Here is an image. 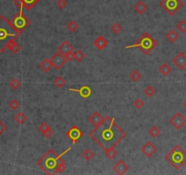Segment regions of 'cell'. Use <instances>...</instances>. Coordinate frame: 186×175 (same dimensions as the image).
<instances>
[{
  "label": "cell",
  "mask_w": 186,
  "mask_h": 175,
  "mask_svg": "<svg viewBox=\"0 0 186 175\" xmlns=\"http://www.w3.org/2000/svg\"><path fill=\"white\" fill-rule=\"evenodd\" d=\"M159 72L162 76L166 77V76H168L172 72V67H170L169 64L163 63L162 65H160V67H159Z\"/></svg>",
  "instance_id": "23"
},
{
  "label": "cell",
  "mask_w": 186,
  "mask_h": 175,
  "mask_svg": "<svg viewBox=\"0 0 186 175\" xmlns=\"http://www.w3.org/2000/svg\"><path fill=\"white\" fill-rule=\"evenodd\" d=\"M18 34L14 28L10 20H7L5 16H0V52L4 53L7 49L9 42L16 40L19 38Z\"/></svg>",
  "instance_id": "2"
},
{
  "label": "cell",
  "mask_w": 186,
  "mask_h": 175,
  "mask_svg": "<svg viewBox=\"0 0 186 175\" xmlns=\"http://www.w3.org/2000/svg\"><path fill=\"white\" fill-rule=\"evenodd\" d=\"M94 46L99 49V50H103L107 46H108V40L105 38H103L102 36H100L99 38H97L94 42H93Z\"/></svg>",
  "instance_id": "17"
},
{
  "label": "cell",
  "mask_w": 186,
  "mask_h": 175,
  "mask_svg": "<svg viewBox=\"0 0 186 175\" xmlns=\"http://www.w3.org/2000/svg\"><path fill=\"white\" fill-rule=\"evenodd\" d=\"M65 58H66L67 61H72V60H74V54H73V51L67 53V54L65 55Z\"/></svg>",
  "instance_id": "43"
},
{
  "label": "cell",
  "mask_w": 186,
  "mask_h": 175,
  "mask_svg": "<svg viewBox=\"0 0 186 175\" xmlns=\"http://www.w3.org/2000/svg\"><path fill=\"white\" fill-rule=\"evenodd\" d=\"M117 154H118V152L115 150L114 148L108 149V150H105V155H106L107 158L109 159V160H113L117 156Z\"/></svg>",
  "instance_id": "30"
},
{
  "label": "cell",
  "mask_w": 186,
  "mask_h": 175,
  "mask_svg": "<svg viewBox=\"0 0 186 175\" xmlns=\"http://www.w3.org/2000/svg\"><path fill=\"white\" fill-rule=\"evenodd\" d=\"M104 120V118L98 112V111H94L92 114L90 116V118H89V121L94 125V126H98V125H100L102 121Z\"/></svg>",
  "instance_id": "16"
},
{
  "label": "cell",
  "mask_w": 186,
  "mask_h": 175,
  "mask_svg": "<svg viewBox=\"0 0 186 175\" xmlns=\"http://www.w3.org/2000/svg\"><path fill=\"white\" fill-rule=\"evenodd\" d=\"M65 170H66V162H65V161L62 160V158H60L58 165H57V168L55 170V174L56 173H62L63 172H65Z\"/></svg>",
  "instance_id": "25"
},
{
  "label": "cell",
  "mask_w": 186,
  "mask_h": 175,
  "mask_svg": "<svg viewBox=\"0 0 186 175\" xmlns=\"http://www.w3.org/2000/svg\"><path fill=\"white\" fill-rule=\"evenodd\" d=\"M110 30L112 31V33H114L115 35H117V34H119L120 31L122 30V27L120 26L119 23H114L111 27H110Z\"/></svg>",
  "instance_id": "35"
},
{
  "label": "cell",
  "mask_w": 186,
  "mask_h": 175,
  "mask_svg": "<svg viewBox=\"0 0 186 175\" xmlns=\"http://www.w3.org/2000/svg\"><path fill=\"white\" fill-rule=\"evenodd\" d=\"M10 23L12 24L14 28L18 34H22V32L31 25V20L25 16L23 13V8H19V12L16 14L14 17L10 20Z\"/></svg>",
  "instance_id": "6"
},
{
  "label": "cell",
  "mask_w": 186,
  "mask_h": 175,
  "mask_svg": "<svg viewBox=\"0 0 186 175\" xmlns=\"http://www.w3.org/2000/svg\"><path fill=\"white\" fill-rule=\"evenodd\" d=\"M173 63L179 69L183 70L186 67V55L184 52H179L173 58Z\"/></svg>",
  "instance_id": "13"
},
{
  "label": "cell",
  "mask_w": 186,
  "mask_h": 175,
  "mask_svg": "<svg viewBox=\"0 0 186 175\" xmlns=\"http://www.w3.org/2000/svg\"><path fill=\"white\" fill-rule=\"evenodd\" d=\"M134 10H135V12H137V13L140 14V15H143L148 10V6H147L143 1L140 0V1H138L135 4Z\"/></svg>",
  "instance_id": "18"
},
{
  "label": "cell",
  "mask_w": 186,
  "mask_h": 175,
  "mask_svg": "<svg viewBox=\"0 0 186 175\" xmlns=\"http://www.w3.org/2000/svg\"><path fill=\"white\" fill-rule=\"evenodd\" d=\"M70 150H71V147L60 154H57V152H55L52 149H50L44 154V156H42L38 161L37 164L47 174H55V170L57 168L59 159L62 158V156L66 154L67 152H68Z\"/></svg>",
  "instance_id": "3"
},
{
  "label": "cell",
  "mask_w": 186,
  "mask_h": 175,
  "mask_svg": "<svg viewBox=\"0 0 186 175\" xmlns=\"http://www.w3.org/2000/svg\"><path fill=\"white\" fill-rule=\"evenodd\" d=\"M40 68L44 71V72L48 73V72H49V71L51 70V68L53 67V65H52L50 59H49V58H45V59L40 63Z\"/></svg>",
  "instance_id": "19"
},
{
  "label": "cell",
  "mask_w": 186,
  "mask_h": 175,
  "mask_svg": "<svg viewBox=\"0 0 186 175\" xmlns=\"http://www.w3.org/2000/svg\"><path fill=\"white\" fill-rule=\"evenodd\" d=\"M50 60H51V63H52V65H53V67L55 69H57V70L60 69L61 67L66 64L67 61V58H65V56L63 54H61V53L58 52V51L56 52V53L51 57Z\"/></svg>",
  "instance_id": "9"
},
{
  "label": "cell",
  "mask_w": 186,
  "mask_h": 175,
  "mask_svg": "<svg viewBox=\"0 0 186 175\" xmlns=\"http://www.w3.org/2000/svg\"><path fill=\"white\" fill-rule=\"evenodd\" d=\"M184 108H186V100L184 101Z\"/></svg>",
  "instance_id": "44"
},
{
  "label": "cell",
  "mask_w": 186,
  "mask_h": 175,
  "mask_svg": "<svg viewBox=\"0 0 186 175\" xmlns=\"http://www.w3.org/2000/svg\"><path fill=\"white\" fill-rule=\"evenodd\" d=\"M58 51L65 56V55H66L67 53H68V52L74 51V47H73L68 41L65 40L63 41V42L59 45V47L58 48Z\"/></svg>",
  "instance_id": "15"
},
{
  "label": "cell",
  "mask_w": 186,
  "mask_h": 175,
  "mask_svg": "<svg viewBox=\"0 0 186 175\" xmlns=\"http://www.w3.org/2000/svg\"><path fill=\"white\" fill-rule=\"evenodd\" d=\"M14 120L16 121V123H18L19 125H23L26 121H27V116L22 112V111H19L14 118Z\"/></svg>",
  "instance_id": "24"
},
{
  "label": "cell",
  "mask_w": 186,
  "mask_h": 175,
  "mask_svg": "<svg viewBox=\"0 0 186 175\" xmlns=\"http://www.w3.org/2000/svg\"><path fill=\"white\" fill-rule=\"evenodd\" d=\"M130 78L133 80L134 82H137L142 79V74L139 70H133V72L130 74Z\"/></svg>",
  "instance_id": "33"
},
{
  "label": "cell",
  "mask_w": 186,
  "mask_h": 175,
  "mask_svg": "<svg viewBox=\"0 0 186 175\" xmlns=\"http://www.w3.org/2000/svg\"><path fill=\"white\" fill-rule=\"evenodd\" d=\"M133 104H134V107H135V108H138V109H141V108L144 106V101H143L142 99H137L134 100Z\"/></svg>",
  "instance_id": "38"
},
{
  "label": "cell",
  "mask_w": 186,
  "mask_h": 175,
  "mask_svg": "<svg viewBox=\"0 0 186 175\" xmlns=\"http://www.w3.org/2000/svg\"><path fill=\"white\" fill-rule=\"evenodd\" d=\"M83 135H84V132L76 125L72 126L66 132V136L71 140L73 145L76 144L80 140V139L83 137Z\"/></svg>",
  "instance_id": "8"
},
{
  "label": "cell",
  "mask_w": 186,
  "mask_h": 175,
  "mask_svg": "<svg viewBox=\"0 0 186 175\" xmlns=\"http://www.w3.org/2000/svg\"><path fill=\"white\" fill-rule=\"evenodd\" d=\"M165 160L174 169L180 170L186 163V151L180 145H176L169 153L165 155Z\"/></svg>",
  "instance_id": "5"
},
{
  "label": "cell",
  "mask_w": 186,
  "mask_h": 175,
  "mask_svg": "<svg viewBox=\"0 0 186 175\" xmlns=\"http://www.w3.org/2000/svg\"><path fill=\"white\" fill-rule=\"evenodd\" d=\"M160 7L166 11L170 16H174L184 7V2L182 0H161L160 2Z\"/></svg>",
  "instance_id": "7"
},
{
  "label": "cell",
  "mask_w": 186,
  "mask_h": 175,
  "mask_svg": "<svg viewBox=\"0 0 186 175\" xmlns=\"http://www.w3.org/2000/svg\"><path fill=\"white\" fill-rule=\"evenodd\" d=\"M67 29L70 32V33H74L78 30L79 28V24L75 21V20H70L67 24Z\"/></svg>",
  "instance_id": "26"
},
{
  "label": "cell",
  "mask_w": 186,
  "mask_h": 175,
  "mask_svg": "<svg viewBox=\"0 0 186 175\" xmlns=\"http://www.w3.org/2000/svg\"><path fill=\"white\" fill-rule=\"evenodd\" d=\"M9 87L14 90H16L17 89H19L21 87V83L17 79H13L12 81L9 82Z\"/></svg>",
  "instance_id": "34"
},
{
  "label": "cell",
  "mask_w": 186,
  "mask_h": 175,
  "mask_svg": "<svg viewBox=\"0 0 186 175\" xmlns=\"http://www.w3.org/2000/svg\"><path fill=\"white\" fill-rule=\"evenodd\" d=\"M49 128H50V127H49V125L47 122H42L40 126H39V131H40L41 133H43L44 131H46L49 130Z\"/></svg>",
  "instance_id": "39"
},
{
  "label": "cell",
  "mask_w": 186,
  "mask_h": 175,
  "mask_svg": "<svg viewBox=\"0 0 186 175\" xmlns=\"http://www.w3.org/2000/svg\"><path fill=\"white\" fill-rule=\"evenodd\" d=\"M143 93L146 95L148 98H151V97H153L154 95L156 94V90L152 86H148L144 89Z\"/></svg>",
  "instance_id": "29"
},
{
  "label": "cell",
  "mask_w": 186,
  "mask_h": 175,
  "mask_svg": "<svg viewBox=\"0 0 186 175\" xmlns=\"http://www.w3.org/2000/svg\"><path fill=\"white\" fill-rule=\"evenodd\" d=\"M157 46V40L154 38H152V36L149 32H144L133 45L126 46V48H138L142 54L149 55Z\"/></svg>",
  "instance_id": "4"
},
{
  "label": "cell",
  "mask_w": 186,
  "mask_h": 175,
  "mask_svg": "<svg viewBox=\"0 0 186 175\" xmlns=\"http://www.w3.org/2000/svg\"><path fill=\"white\" fill-rule=\"evenodd\" d=\"M66 84V81L65 79H63L61 76H58L55 79L54 81V85L58 88V89H62Z\"/></svg>",
  "instance_id": "28"
},
{
  "label": "cell",
  "mask_w": 186,
  "mask_h": 175,
  "mask_svg": "<svg viewBox=\"0 0 186 175\" xmlns=\"http://www.w3.org/2000/svg\"><path fill=\"white\" fill-rule=\"evenodd\" d=\"M7 49L10 50L14 54H17V53L20 51L21 47H20L19 44H17V43L16 42V40H12L9 42V44H8V46H7Z\"/></svg>",
  "instance_id": "21"
},
{
  "label": "cell",
  "mask_w": 186,
  "mask_h": 175,
  "mask_svg": "<svg viewBox=\"0 0 186 175\" xmlns=\"http://www.w3.org/2000/svg\"><path fill=\"white\" fill-rule=\"evenodd\" d=\"M94 152H93L92 150H91L90 148H87L83 152H82V157L86 160V161H88V162H90L91 159H92L93 157H94Z\"/></svg>",
  "instance_id": "27"
},
{
  "label": "cell",
  "mask_w": 186,
  "mask_h": 175,
  "mask_svg": "<svg viewBox=\"0 0 186 175\" xmlns=\"http://www.w3.org/2000/svg\"><path fill=\"white\" fill-rule=\"evenodd\" d=\"M176 27L178 30H180V32L182 33H185L186 32V21L185 20H181L177 25Z\"/></svg>",
  "instance_id": "36"
},
{
  "label": "cell",
  "mask_w": 186,
  "mask_h": 175,
  "mask_svg": "<svg viewBox=\"0 0 186 175\" xmlns=\"http://www.w3.org/2000/svg\"><path fill=\"white\" fill-rule=\"evenodd\" d=\"M7 130V125L3 122L2 121H0V136L3 134L4 132H6V131Z\"/></svg>",
  "instance_id": "41"
},
{
  "label": "cell",
  "mask_w": 186,
  "mask_h": 175,
  "mask_svg": "<svg viewBox=\"0 0 186 175\" xmlns=\"http://www.w3.org/2000/svg\"><path fill=\"white\" fill-rule=\"evenodd\" d=\"M8 106H9V108H11V109L16 110V109H17V108H19L20 103H19L18 100H16V99H13V100H11V101L8 103Z\"/></svg>",
  "instance_id": "37"
},
{
  "label": "cell",
  "mask_w": 186,
  "mask_h": 175,
  "mask_svg": "<svg viewBox=\"0 0 186 175\" xmlns=\"http://www.w3.org/2000/svg\"><path fill=\"white\" fill-rule=\"evenodd\" d=\"M73 54H74V59L78 62H81L85 58V54L83 53V51L81 49H78V50L74 51Z\"/></svg>",
  "instance_id": "31"
},
{
  "label": "cell",
  "mask_w": 186,
  "mask_h": 175,
  "mask_svg": "<svg viewBox=\"0 0 186 175\" xmlns=\"http://www.w3.org/2000/svg\"><path fill=\"white\" fill-rule=\"evenodd\" d=\"M141 150L147 158H151L157 152V147L151 141H147L146 143L141 148Z\"/></svg>",
  "instance_id": "11"
},
{
  "label": "cell",
  "mask_w": 186,
  "mask_h": 175,
  "mask_svg": "<svg viewBox=\"0 0 186 175\" xmlns=\"http://www.w3.org/2000/svg\"><path fill=\"white\" fill-rule=\"evenodd\" d=\"M165 38L167 39V40L170 41L171 43H174L175 41L179 39V34L175 30L172 29L165 35Z\"/></svg>",
  "instance_id": "22"
},
{
  "label": "cell",
  "mask_w": 186,
  "mask_h": 175,
  "mask_svg": "<svg viewBox=\"0 0 186 175\" xmlns=\"http://www.w3.org/2000/svg\"><path fill=\"white\" fill-rule=\"evenodd\" d=\"M53 133H54L53 131H52V130H51V129L49 128V130H47L46 131H44V132H43L42 134H43V136H44L45 138L49 139V138H50V137H51V136L53 135Z\"/></svg>",
  "instance_id": "42"
},
{
  "label": "cell",
  "mask_w": 186,
  "mask_h": 175,
  "mask_svg": "<svg viewBox=\"0 0 186 175\" xmlns=\"http://www.w3.org/2000/svg\"><path fill=\"white\" fill-rule=\"evenodd\" d=\"M23 6V7H25L27 10H31L40 0H19Z\"/></svg>",
  "instance_id": "20"
},
{
  "label": "cell",
  "mask_w": 186,
  "mask_h": 175,
  "mask_svg": "<svg viewBox=\"0 0 186 175\" xmlns=\"http://www.w3.org/2000/svg\"><path fill=\"white\" fill-rule=\"evenodd\" d=\"M67 5V0H58L57 1V6L60 8V9H64Z\"/></svg>",
  "instance_id": "40"
},
{
  "label": "cell",
  "mask_w": 186,
  "mask_h": 175,
  "mask_svg": "<svg viewBox=\"0 0 186 175\" xmlns=\"http://www.w3.org/2000/svg\"><path fill=\"white\" fill-rule=\"evenodd\" d=\"M130 167L129 165L124 162V161H119L114 166H113V171L120 175L125 174L129 171Z\"/></svg>",
  "instance_id": "14"
},
{
  "label": "cell",
  "mask_w": 186,
  "mask_h": 175,
  "mask_svg": "<svg viewBox=\"0 0 186 175\" xmlns=\"http://www.w3.org/2000/svg\"><path fill=\"white\" fill-rule=\"evenodd\" d=\"M90 137L104 150L114 148L126 137V132L111 117L104 118L103 121L90 132Z\"/></svg>",
  "instance_id": "1"
},
{
  "label": "cell",
  "mask_w": 186,
  "mask_h": 175,
  "mask_svg": "<svg viewBox=\"0 0 186 175\" xmlns=\"http://www.w3.org/2000/svg\"><path fill=\"white\" fill-rule=\"evenodd\" d=\"M170 123L176 130H181L186 124V118L180 112H176L170 119Z\"/></svg>",
  "instance_id": "10"
},
{
  "label": "cell",
  "mask_w": 186,
  "mask_h": 175,
  "mask_svg": "<svg viewBox=\"0 0 186 175\" xmlns=\"http://www.w3.org/2000/svg\"><path fill=\"white\" fill-rule=\"evenodd\" d=\"M149 134L151 135L152 138H156V137H158L160 133V129L157 127V126H152L150 130H149Z\"/></svg>",
  "instance_id": "32"
},
{
  "label": "cell",
  "mask_w": 186,
  "mask_h": 175,
  "mask_svg": "<svg viewBox=\"0 0 186 175\" xmlns=\"http://www.w3.org/2000/svg\"><path fill=\"white\" fill-rule=\"evenodd\" d=\"M69 91L79 93V95H80L82 99H88V98H90L91 96V93H92L91 88L90 86H87V85L82 86L80 89H69Z\"/></svg>",
  "instance_id": "12"
}]
</instances>
